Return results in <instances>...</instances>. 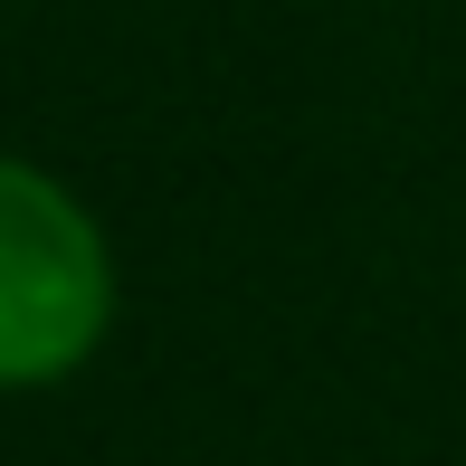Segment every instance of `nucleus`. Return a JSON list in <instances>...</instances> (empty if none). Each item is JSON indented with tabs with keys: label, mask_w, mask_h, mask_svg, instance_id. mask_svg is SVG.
I'll return each mask as SVG.
<instances>
[{
	"label": "nucleus",
	"mask_w": 466,
	"mask_h": 466,
	"mask_svg": "<svg viewBox=\"0 0 466 466\" xmlns=\"http://www.w3.org/2000/svg\"><path fill=\"white\" fill-rule=\"evenodd\" d=\"M115 238L48 162L0 153V390H57L115 333Z\"/></svg>",
	"instance_id": "1"
}]
</instances>
